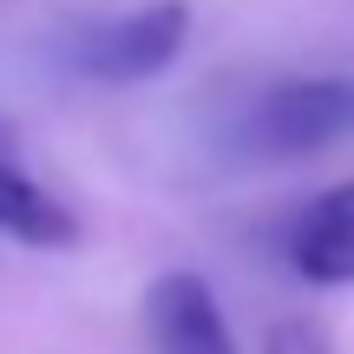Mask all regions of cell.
Here are the masks:
<instances>
[{
	"mask_svg": "<svg viewBox=\"0 0 354 354\" xmlns=\"http://www.w3.org/2000/svg\"><path fill=\"white\" fill-rule=\"evenodd\" d=\"M348 125H354L348 79H289V86H269L263 99H250L236 145L250 158H308V151H328Z\"/></svg>",
	"mask_w": 354,
	"mask_h": 354,
	"instance_id": "cell-1",
	"label": "cell"
},
{
	"mask_svg": "<svg viewBox=\"0 0 354 354\" xmlns=\"http://www.w3.org/2000/svg\"><path fill=\"white\" fill-rule=\"evenodd\" d=\"M184 39H190V0H145V7L79 33L73 66L99 86H145L184 53Z\"/></svg>",
	"mask_w": 354,
	"mask_h": 354,
	"instance_id": "cell-2",
	"label": "cell"
},
{
	"mask_svg": "<svg viewBox=\"0 0 354 354\" xmlns=\"http://www.w3.org/2000/svg\"><path fill=\"white\" fill-rule=\"evenodd\" d=\"M145 335L158 354H236L223 302L197 269H165L145 289Z\"/></svg>",
	"mask_w": 354,
	"mask_h": 354,
	"instance_id": "cell-3",
	"label": "cell"
},
{
	"mask_svg": "<svg viewBox=\"0 0 354 354\" xmlns=\"http://www.w3.org/2000/svg\"><path fill=\"white\" fill-rule=\"evenodd\" d=\"M289 269L315 289H348L354 282V177L302 203L289 223Z\"/></svg>",
	"mask_w": 354,
	"mask_h": 354,
	"instance_id": "cell-4",
	"label": "cell"
},
{
	"mask_svg": "<svg viewBox=\"0 0 354 354\" xmlns=\"http://www.w3.org/2000/svg\"><path fill=\"white\" fill-rule=\"evenodd\" d=\"M0 236L20 243V250H73L79 243V216L66 210L33 171L0 158Z\"/></svg>",
	"mask_w": 354,
	"mask_h": 354,
	"instance_id": "cell-5",
	"label": "cell"
},
{
	"mask_svg": "<svg viewBox=\"0 0 354 354\" xmlns=\"http://www.w3.org/2000/svg\"><path fill=\"white\" fill-rule=\"evenodd\" d=\"M263 354H328V342H322L308 322H276L269 342H263Z\"/></svg>",
	"mask_w": 354,
	"mask_h": 354,
	"instance_id": "cell-6",
	"label": "cell"
},
{
	"mask_svg": "<svg viewBox=\"0 0 354 354\" xmlns=\"http://www.w3.org/2000/svg\"><path fill=\"white\" fill-rule=\"evenodd\" d=\"M7 151H13V145H7V125H0V158H7Z\"/></svg>",
	"mask_w": 354,
	"mask_h": 354,
	"instance_id": "cell-7",
	"label": "cell"
}]
</instances>
